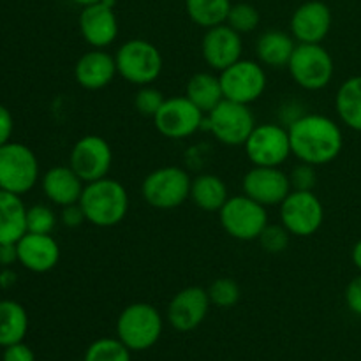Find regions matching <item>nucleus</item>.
Segmentation results:
<instances>
[{"label":"nucleus","mask_w":361,"mask_h":361,"mask_svg":"<svg viewBox=\"0 0 361 361\" xmlns=\"http://www.w3.org/2000/svg\"><path fill=\"white\" fill-rule=\"evenodd\" d=\"M14 130V120L9 109L4 104H0V147L9 143L11 136Z\"/></svg>","instance_id":"obj_40"},{"label":"nucleus","mask_w":361,"mask_h":361,"mask_svg":"<svg viewBox=\"0 0 361 361\" xmlns=\"http://www.w3.org/2000/svg\"><path fill=\"white\" fill-rule=\"evenodd\" d=\"M207 291L212 305L219 307V309H231L240 302V296H242L238 282L231 277L215 279Z\"/></svg>","instance_id":"obj_31"},{"label":"nucleus","mask_w":361,"mask_h":361,"mask_svg":"<svg viewBox=\"0 0 361 361\" xmlns=\"http://www.w3.org/2000/svg\"><path fill=\"white\" fill-rule=\"evenodd\" d=\"M18 275L11 270L9 267H4V270H0V288L9 289L16 284Z\"/></svg>","instance_id":"obj_42"},{"label":"nucleus","mask_w":361,"mask_h":361,"mask_svg":"<svg viewBox=\"0 0 361 361\" xmlns=\"http://www.w3.org/2000/svg\"><path fill=\"white\" fill-rule=\"evenodd\" d=\"M192 178L180 166H162L145 176L141 196L155 210H175L190 197Z\"/></svg>","instance_id":"obj_4"},{"label":"nucleus","mask_w":361,"mask_h":361,"mask_svg":"<svg viewBox=\"0 0 361 361\" xmlns=\"http://www.w3.org/2000/svg\"><path fill=\"white\" fill-rule=\"evenodd\" d=\"M345 305L351 310L353 314L361 317V274L356 275L355 279H351V282L348 284L344 293Z\"/></svg>","instance_id":"obj_37"},{"label":"nucleus","mask_w":361,"mask_h":361,"mask_svg":"<svg viewBox=\"0 0 361 361\" xmlns=\"http://www.w3.org/2000/svg\"><path fill=\"white\" fill-rule=\"evenodd\" d=\"M73 2L78 4L80 7H87V6H92V4L101 2V0H73Z\"/></svg>","instance_id":"obj_44"},{"label":"nucleus","mask_w":361,"mask_h":361,"mask_svg":"<svg viewBox=\"0 0 361 361\" xmlns=\"http://www.w3.org/2000/svg\"><path fill=\"white\" fill-rule=\"evenodd\" d=\"M331 9L321 0H309L296 7L289 21V30L296 42L303 44H321L330 34Z\"/></svg>","instance_id":"obj_19"},{"label":"nucleus","mask_w":361,"mask_h":361,"mask_svg":"<svg viewBox=\"0 0 361 361\" xmlns=\"http://www.w3.org/2000/svg\"><path fill=\"white\" fill-rule=\"evenodd\" d=\"M245 196L263 207H279L291 192L289 173L274 166H252L242 180Z\"/></svg>","instance_id":"obj_15"},{"label":"nucleus","mask_w":361,"mask_h":361,"mask_svg":"<svg viewBox=\"0 0 361 361\" xmlns=\"http://www.w3.org/2000/svg\"><path fill=\"white\" fill-rule=\"evenodd\" d=\"M256 126L252 109L229 99L219 102L207 115V127L215 140L226 147H243Z\"/></svg>","instance_id":"obj_9"},{"label":"nucleus","mask_w":361,"mask_h":361,"mask_svg":"<svg viewBox=\"0 0 361 361\" xmlns=\"http://www.w3.org/2000/svg\"><path fill=\"white\" fill-rule=\"evenodd\" d=\"M222 229L238 242H252L259 238L268 226L267 207L250 200L245 194L233 196L219 212Z\"/></svg>","instance_id":"obj_8"},{"label":"nucleus","mask_w":361,"mask_h":361,"mask_svg":"<svg viewBox=\"0 0 361 361\" xmlns=\"http://www.w3.org/2000/svg\"><path fill=\"white\" fill-rule=\"evenodd\" d=\"M289 182H291L293 190H314L317 183L316 166L300 162L289 171Z\"/></svg>","instance_id":"obj_36"},{"label":"nucleus","mask_w":361,"mask_h":361,"mask_svg":"<svg viewBox=\"0 0 361 361\" xmlns=\"http://www.w3.org/2000/svg\"><path fill=\"white\" fill-rule=\"evenodd\" d=\"M291 236V233H289L282 224H270V222H268L267 228L261 231L257 242H259L261 249H263L264 252L282 254L284 250H288Z\"/></svg>","instance_id":"obj_33"},{"label":"nucleus","mask_w":361,"mask_h":361,"mask_svg":"<svg viewBox=\"0 0 361 361\" xmlns=\"http://www.w3.org/2000/svg\"><path fill=\"white\" fill-rule=\"evenodd\" d=\"M289 76L303 90H323L334 80L335 66L330 51L323 44L298 42L288 67Z\"/></svg>","instance_id":"obj_6"},{"label":"nucleus","mask_w":361,"mask_h":361,"mask_svg":"<svg viewBox=\"0 0 361 361\" xmlns=\"http://www.w3.org/2000/svg\"><path fill=\"white\" fill-rule=\"evenodd\" d=\"M207 115L185 95L166 97L154 116L155 129L168 140H187L203 127Z\"/></svg>","instance_id":"obj_13"},{"label":"nucleus","mask_w":361,"mask_h":361,"mask_svg":"<svg viewBox=\"0 0 361 361\" xmlns=\"http://www.w3.org/2000/svg\"><path fill=\"white\" fill-rule=\"evenodd\" d=\"M118 76L136 87L154 85L161 76L164 59L154 42L134 37L123 42L115 53Z\"/></svg>","instance_id":"obj_3"},{"label":"nucleus","mask_w":361,"mask_h":361,"mask_svg":"<svg viewBox=\"0 0 361 361\" xmlns=\"http://www.w3.org/2000/svg\"><path fill=\"white\" fill-rule=\"evenodd\" d=\"M60 222H62L66 228H80L83 222H87V219H85V214L83 210H81L80 203H74V204H69V207H63L62 212H60Z\"/></svg>","instance_id":"obj_38"},{"label":"nucleus","mask_w":361,"mask_h":361,"mask_svg":"<svg viewBox=\"0 0 361 361\" xmlns=\"http://www.w3.org/2000/svg\"><path fill=\"white\" fill-rule=\"evenodd\" d=\"M129 192L126 187L109 176L85 183L83 194L80 197L85 219L88 224L97 228L118 226L129 214Z\"/></svg>","instance_id":"obj_2"},{"label":"nucleus","mask_w":361,"mask_h":361,"mask_svg":"<svg viewBox=\"0 0 361 361\" xmlns=\"http://www.w3.org/2000/svg\"><path fill=\"white\" fill-rule=\"evenodd\" d=\"M185 97L190 99L204 115H208L219 102L224 101L221 78L204 71L196 73L187 81Z\"/></svg>","instance_id":"obj_26"},{"label":"nucleus","mask_w":361,"mask_h":361,"mask_svg":"<svg viewBox=\"0 0 361 361\" xmlns=\"http://www.w3.org/2000/svg\"><path fill=\"white\" fill-rule=\"evenodd\" d=\"M28 331V314L21 303L14 300L0 302V348L23 342Z\"/></svg>","instance_id":"obj_28"},{"label":"nucleus","mask_w":361,"mask_h":361,"mask_svg":"<svg viewBox=\"0 0 361 361\" xmlns=\"http://www.w3.org/2000/svg\"><path fill=\"white\" fill-rule=\"evenodd\" d=\"M42 192L56 207L63 208L80 203L85 182L71 166H53L42 175Z\"/></svg>","instance_id":"obj_22"},{"label":"nucleus","mask_w":361,"mask_h":361,"mask_svg":"<svg viewBox=\"0 0 361 361\" xmlns=\"http://www.w3.org/2000/svg\"><path fill=\"white\" fill-rule=\"evenodd\" d=\"M4 349L6 351H4L2 361H35L34 351L28 345H25L23 342H18V344H13Z\"/></svg>","instance_id":"obj_39"},{"label":"nucleus","mask_w":361,"mask_h":361,"mask_svg":"<svg viewBox=\"0 0 361 361\" xmlns=\"http://www.w3.org/2000/svg\"><path fill=\"white\" fill-rule=\"evenodd\" d=\"M56 226V214L48 204H34L27 208V231L51 235Z\"/></svg>","instance_id":"obj_34"},{"label":"nucleus","mask_w":361,"mask_h":361,"mask_svg":"<svg viewBox=\"0 0 361 361\" xmlns=\"http://www.w3.org/2000/svg\"><path fill=\"white\" fill-rule=\"evenodd\" d=\"M296 44L298 42L293 37L291 32L288 34L282 30H267L257 37L256 55L259 63H263L264 67L281 69V67H288Z\"/></svg>","instance_id":"obj_23"},{"label":"nucleus","mask_w":361,"mask_h":361,"mask_svg":"<svg viewBox=\"0 0 361 361\" xmlns=\"http://www.w3.org/2000/svg\"><path fill=\"white\" fill-rule=\"evenodd\" d=\"M208 291L201 286H189L176 293L168 305V321L176 331H192L210 310Z\"/></svg>","instance_id":"obj_18"},{"label":"nucleus","mask_w":361,"mask_h":361,"mask_svg":"<svg viewBox=\"0 0 361 361\" xmlns=\"http://www.w3.org/2000/svg\"><path fill=\"white\" fill-rule=\"evenodd\" d=\"M291 152L300 162L330 164L344 147L342 129L334 118L321 113H305L288 126Z\"/></svg>","instance_id":"obj_1"},{"label":"nucleus","mask_w":361,"mask_h":361,"mask_svg":"<svg viewBox=\"0 0 361 361\" xmlns=\"http://www.w3.org/2000/svg\"><path fill=\"white\" fill-rule=\"evenodd\" d=\"M0 268H2V263H0Z\"/></svg>","instance_id":"obj_45"},{"label":"nucleus","mask_w":361,"mask_h":361,"mask_svg":"<svg viewBox=\"0 0 361 361\" xmlns=\"http://www.w3.org/2000/svg\"><path fill=\"white\" fill-rule=\"evenodd\" d=\"M335 109L345 127L361 133V74L348 78L338 87Z\"/></svg>","instance_id":"obj_27"},{"label":"nucleus","mask_w":361,"mask_h":361,"mask_svg":"<svg viewBox=\"0 0 361 361\" xmlns=\"http://www.w3.org/2000/svg\"><path fill=\"white\" fill-rule=\"evenodd\" d=\"M224 92V99L250 106L261 99L268 85L267 71L256 60L240 59L219 74Z\"/></svg>","instance_id":"obj_12"},{"label":"nucleus","mask_w":361,"mask_h":361,"mask_svg":"<svg viewBox=\"0 0 361 361\" xmlns=\"http://www.w3.org/2000/svg\"><path fill=\"white\" fill-rule=\"evenodd\" d=\"M351 259H353V264H355V267L358 268L360 274H361V238L355 243V247H353Z\"/></svg>","instance_id":"obj_43"},{"label":"nucleus","mask_w":361,"mask_h":361,"mask_svg":"<svg viewBox=\"0 0 361 361\" xmlns=\"http://www.w3.org/2000/svg\"><path fill=\"white\" fill-rule=\"evenodd\" d=\"M231 6V0H185L190 21L204 30L226 23Z\"/></svg>","instance_id":"obj_29"},{"label":"nucleus","mask_w":361,"mask_h":361,"mask_svg":"<svg viewBox=\"0 0 361 361\" xmlns=\"http://www.w3.org/2000/svg\"><path fill=\"white\" fill-rule=\"evenodd\" d=\"M279 207L281 224L293 236L316 235L324 222V207L314 190H291Z\"/></svg>","instance_id":"obj_10"},{"label":"nucleus","mask_w":361,"mask_h":361,"mask_svg":"<svg viewBox=\"0 0 361 361\" xmlns=\"http://www.w3.org/2000/svg\"><path fill=\"white\" fill-rule=\"evenodd\" d=\"M201 55L204 63L214 71L222 73L238 62L243 55L242 34L229 27L228 23L207 28L201 41Z\"/></svg>","instance_id":"obj_17"},{"label":"nucleus","mask_w":361,"mask_h":361,"mask_svg":"<svg viewBox=\"0 0 361 361\" xmlns=\"http://www.w3.org/2000/svg\"><path fill=\"white\" fill-rule=\"evenodd\" d=\"M81 37L88 46L106 49L118 37V18L115 13V0H101L92 6L81 7L80 20Z\"/></svg>","instance_id":"obj_16"},{"label":"nucleus","mask_w":361,"mask_h":361,"mask_svg":"<svg viewBox=\"0 0 361 361\" xmlns=\"http://www.w3.org/2000/svg\"><path fill=\"white\" fill-rule=\"evenodd\" d=\"M18 263L32 274L51 271L60 261V245L51 235L25 233L16 243Z\"/></svg>","instance_id":"obj_20"},{"label":"nucleus","mask_w":361,"mask_h":361,"mask_svg":"<svg viewBox=\"0 0 361 361\" xmlns=\"http://www.w3.org/2000/svg\"><path fill=\"white\" fill-rule=\"evenodd\" d=\"M259 11H257L252 4L240 2L233 4L231 9H229L226 23L231 28H235L238 34H249V32L256 30V28L259 27Z\"/></svg>","instance_id":"obj_32"},{"label":"nucleus","mask_w":361,"mask_h":361,"mask_svg":"<svg viewBox=\"0 0 361 361\" xmlns=\"http://www.w3.org/2000/svg\"><path fill=\"white\" fill-rule=\"evenodd\" d=\"M116 71L115 55L106 49L92 48L83 53L74 66V78L76 83L85 90H102L113 83Z\"/></svg>","instance_id":"obj_21"},{"label":"nucleus","mask_w":361,"mask_h":361,"mask_svg":"<svg viewBox=\"0 0 361 361\" xmlns=\"http://www.w3.org/2000/svg\"><path fill=\"white\" fill-rule=\"evenodd\" d=\"M190 201L200 210L219 214L229 200V190L224 180L214 173H203L192 178L190 183Z\"/></svg>","instance_id":"obj_25"},{"label":"nucleus","mask_w":361,"mask_h":361,"mask_svg":"<svg viewBox=\"0 0 361 361\" xmlns=\"http://www.w3.org/2000/svg\"><path fill=\"white\" fill-rule=\"evenodd\" d=\"M166 97L159 88H155L154 85H145V87L137 88L136 95H134V108L137 109V113L145 116H152L154 118L155 113L161 109V106L164 104Z\"/></svg>","instance_id":"obj_35"},{"label":"nucleus","mask_w":361,"mask_h":361,"mask_svg":"<svg viewBox=\"0 0 361 361\" xmlns=\"http://www.w3.org/2000/svg\"><path fill=\"white\" fill-rule=\"evenodd\" d=\"M39 182V161L27 145L9 141L0 147V189L23 196Z\"/></svg>","instance_id":"obj_7"},{"label":"nucleus","mask_w":361,"mask_h":361,"mask_svg":"<svg viewBox=\"0 0 361 361\" xmlns=\"http://www.w3.org/2000/svg\"><path fill=\"white\" fill-rule=\"evenodd\" d=\"M245 155L252 166H274L281 168L293 155L289 130L281 123H261L254 127L247 137Z\"/></svg>","instance_id":"obj_11"},{"label":"nucleus","mask_w":361,"mask_h":361,"mask_svg":"<svg viewBox=\"0 0 361 361\" xmlns=\"http://www.w3.org/2000/svg\"><path fill=\"white\" fill-rule=\"evenodd\" d=\"M85 361H130V349L116 338H99L88 345Z\"/></svg>","instance_id":"obj_30"},{"label":"nucleus","mask_w":361,"mask_h":361,"mask_svg":"<svg viewBox=\"0 0 361 361\" xmlns=\"http://www.w3.org/2000/svg\"><path fill=\"white\" fill-rule=\"evenodd\" d=\"M162 324L161 312L152 303L136 302L120 312L116 335L130 351H147L161 338Z\"/></svg>","instance_id":"obj_5"},{"label":"nucleus","mask_w":361,"mask_h":361,"mask_svg":"<svg viewBox=\"0 0 361 361\" xmlns=\"http://www.w3.org/2000/svg\"><path fill=\"white\" fill-rule=\"evenodd\" d=\"M113 164L111 145L97 134H87L74 143L69 166L85 183L108 176Z\"/></svg>","instance_id":"obj_14"},{"label":"nucleus","mask_w":361,"mask_h":361,"mask_svg":"<svg viewBox=\"0 0 361 361\" xmlns=\"http://www.w3.org/2000/svg\"><path fill=\"white\" fill-rule=\"evenodd\" d=\"M0 263H2V267H11V264L18 263L16 243H4V245H0Z\"/></svg>","instance_id":"obj_41"},{"label":"nucleus","mask_w":361,"mask_h":361,"mask_svg":"<svg viewBox=\"0 0 361 361\" xmlns=\"http://www.w3.org/2000/svg\"><path fill=\"white\" fill-rule=\"evenodd\" d=\"M27 233V207L21 196L0 189V245L18 243Z\"/></svg>","instance_id":"obj_24"}]
</instances>
